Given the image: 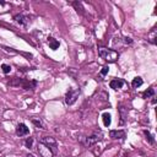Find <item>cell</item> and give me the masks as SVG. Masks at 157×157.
<instances>
[{
    "instance_id": "1",
    "label": "cell",
    "mask_w": 157,
    "mask_h": 157,
    "mask_svg": "<svg viewBox=\"0 0 157 157\" xmlns=\"http://www.w3.org/2000/svg\"><path fill=\"white\" fill-rule=\"evenodd\" d=\"M98 54L101 58H103L104 60L109 61V63H114L118 60L119 58V53L113 50V49H108V48H99L98 49Z\"/></svg>"
},
{
    "instance_id": "2",
    "label": "cell",
    "mask_w": 157,
    "mask_h": 157,
    "mask_svg": "<svg viewBox=\"0 0 157 157\" xmlns=\"http://www.w3.org/2000/svg\"><path fill=\"white\" fill-rule=\"evenodd\" d=\"M37 151H38V153H39L40 157H53L56 153V151L54 148H52L49 145H47V144H44L42 141L38 142Z\"/></svg>"
},
{
    "instance_id": "3",
    "label": "cell",
    "mask_w": 157,
    "mask_h": 157,
    "mask_svg": "<svg viewBox=\"0 0 157 157\" xmlns=\"http://www.w3.org/2000/svg\"><path fill=\"white\" fill-rule=\"evenodd\" d=\"M78 96H80V90L70 88V90L66 92V94H65V103H66L67 105H72V104L77 101Z\"/></svg>"
},
{
    "instance_id": "4",
    "label": "cell",
    "mask_w": 157,
    "mask_h": 157,
    "mask_svg": "<svg viewBox=\"0 0 157 157\" xmlns=\"http://www.w3.org/2000/svg\"><path fill=\"white\" fill-rule=\"evenodd\" d=\"M101 139H102V134H101V132H99V134H98V132H93L91 136L85 137V140L82 141V144H83L85 147H91V146L96 145Z\"/></svg>"
},
{
    "instance_id": "5",
    "label": "cell",
    "mask_w": 157,
    "mask_h": 157,
    "mask_svg": "<svg viewBox=\"0 0 157 157\" xmlns=\"http://www.w3.org/2000/svg\"><path fill=\"white\" fill-rule=\"evenodd\" d=\"M13 20H15L16 23H18V25H21V26H23V27H27V26L31 23V18H29L28 16L23 15V13L16 15V16L13 17Z\"/></svg>"
},
{
    "instance_id": "6",
    "label": "cell",
    "mask_w": 157,
    "mask_h": 157,
    "mask_svg": "<svg viewBox=\"0 0 157 157\" xmlns=\"http://www.w3.org/2000/svg\"><path fill=\"white\" fill-rule=\"evenodd\" d=\"M29 134V129L27 128L26 124L23 123H20L17 126H16V135L17 136H26Z\"/></svg>"
},
{
    "instance_id": "7",
    "label": "cell",
    "mask_w": 157,
    "mask_h": 157,
    "mask_svg": "<svg viewBox=\"0 0 157 157\" xmlns=\"http://www.w3.org/2000/svg\"><path fill=\"white\" fill-rule=\"evenodd\" d=\"M109 137L113 139V140H117V139H125V131L124 130H110L109 131Z\"/></svg>"
},
{
    "instance_id": "8",
    "label": "cell",
    "mask_w": 157,
    "mask_h": 157,
    "mask_svg": "<svg viewBox=\"0 0 157 157\" xmlns=\"http://www.w3.org/2000/svg\"><path fill=\"white\" fill-rule=\"evenodd\" d=\"M109 86H110V88H113V90H119V88H121V87L124 86V81H123L121 78H114V80L110 81Z\"/></svg>"
},
{
    "instance_id": "9",
    "label": "cell",
    "mask_w": 157,
    "mask_h": 157,
    "mask_svg": "<svg viewBox=\"0 0 157 157\" xmlns=\"http://www.w3.org/2000/svg\"><path fill=\"white\" fill-rule=\"evenodd\" d=\"M40 141H42V142H44V144H47V145H49L52 148H54V150L56 151V141H55V139H54V137L45 136V137L40 139Z\"/></svg>"
},
{
    "instance_id": "10",
    "label": "cell",
    "mask_w": 157,
    "mask_h": 157,
    "mask_svg": "<svg viewBox=\"0 0 157 157\" xmlns=\"http://www.w3.org/2000/svg\"><path fill=\"white\" fill-rule=\"evenodd\" d=\"M118 109H119L120 118H121V119H120V124L123 125V124L125 123V119H126V115H128V109H126V108H125V107H124L121 103L119 104V108H118Z\"/></svg>"
},
{
    "instance_id": "11",
    "label": "cell",
    "mask_w": 157,
    "mask_h": 157,
    "mask_svg": "<svg viewBox=\"0 0 157 157\" xmlns=\"http://www.w3.org/2000/svg\"><path fill=\"white\" fill-rule=\"evenodd\" d=\"M47 43H48L49 48H50V49H53V50H56V49L59 48V45H60L59 40H56V39H55V38H53V37H48Z\"/></svg>"
},
{
    "instance_id": "12",
    "label": "cell",
    "mask_w": 157,
    "mask_h": 157,
    "mask_svg": "<svg viewBox=\"0 0 157 157\" xmlns=\"http://www.w3.org/2000/svg\"><path fill=\"white\" fill-rule=\"evenodd\" d=\"M102 119H103V124L104 126H109L110 123H112V117L109 113H103L102 114Z\"/></svg>"
},
{
    "instance_id": "13",
    "label": "cell",
    "mask_w": 157,
    "mask_h": 157,
    "mask_svg": "<svg viewBox=\"0 0 157 157\" xmlns=\"http://www.w3.org/2000/svg\"><path fill=\"white\" fill-rule=\"evenodd\" d=\"M142 83H144V81H142L141 77H135V78L132 80V82H131V86H132L134 88H137V87H140Z\"/></svg>"
},
{
    "instance_id": "14",
    "label": "cell",
    "mask_w": 157,
    "mask_h": 157,
    "mask_svg": "<svg viewBox=\"0 0 157 157\" xmlns=\"http://www.w3.org/2000/svg\"><path fill=\"white\" fill-rule=\"evenodd\" d=\"M153 96H155V90H153V88H148V90L145 91L144 94H142L144 98H153Z\"/></svg>"
},
{
    "instance_id": "15",
    "label": "cell",
    "mask_w": 157,
    "mask_h": 157,
    "mask_svg": "<svg viewBox=\"0 0 157 157\" xmlns=\"http://www.w3.org/2000/svg\"><path fill=\"white\" fill-rule=\"evenodd\" d=\"M72 6L76 9V11H77V12L83 13V7H82L81 2H78V1H74V2H72Z\"/></svg>"
},
{
    "instance_id": "16",
    "label": "cell",
    "mask_w": 157,
    "mask_h": 157,
    "mask_svg": "<svg viewBox=\"0 0 157 157\" xmlns=\"http://www.w3.org/2000/svg\"><path fill=\"white\" fill-rule=\"evenodd\" d=\"M32 123L37 126V128H40V129H44V124L42 123L40 119H37V118H32Z\"/></svg>"
},
{
    "instance_id": "17",
    "label": "cell",
    "mask_w": 157,
    "mask_h": 157,
    "mask_svg": "<svg viewBox=\"0 0 157 157\" xmlns=\"http://www.w3.org/2000/svg\"><path fill=\"white\" fill-rule=\"evenodd\" d=\"M25 145L27 148H32L33 147V137H28L26 141H25Z\"/></svg>"
},
{
    "instance_id": "18",
    "label": "cell",
    "mask_w": 157,
    "mask_h": 157,
    "mask_svg": "<svg viewBox=\"0 0 157 157\" xmlns=\"http://www.w3.org/2000/svg\"><path fill=\"white\" fill-rule=\"evenodd\" d=\"M1 69H2V72L4 74H9L11 71V66L10 65H6V64H2L1 65Z\"/></svg>"
},
{
    "instance_id": "19",
    "label": "cell",
    "mask_w": 157,
    "mask_h": 157,
    "mask_svg": "<svg viewBox=\"0 0 157 157\" xmlns=\"http://www.w3.org/2000/svg\"><path fill=\"white\" fill-rule=\"evenodd\" d=\"M155 37H156V31H152V33H151V36H150V38H148V40H150L152 44H155V43H156Z\"/></svg>"
},
{
    "instance_id": "20",
    "label": "cell",
    "mask_w": 157,
    "mask_h": 157,
    "mask_svg": "<svg viewBox=\"0 0 157 157\" xmlns=\"http://www.w3.org/2000/svg\"><path fill=\"white\" fill-rule=\"evenodd\" d=\"M144 132H145V135H146V136H147V139H148V141H150V142H151V144H153V142H155V140H153V137H152V136H151V134H150V132H148V131H147V130H145V131H144Z\"/></svg>"
},
{
    "instance_id": "21",
    "label": "cell",
    "mask_w": 157,
    "mask_h": 157,
    "mask_svg": "<svg viewBox=\"0 0 157 157\" xmlns=\"http://www.w3.org/2000/svg\"><path fill=\"white\" fill-rule=\"evenodd\" d=\"M108 71H109V67H108V66H103V67H102V70H101V75H102V76H104V75H107V74H108Z\"/></svg>"
},
{
    "instance_id": "22",
    "label": "cell",
    "mask_w": 157,
    "mask_h": 157,
    "mask_svg": "<svg viewBox=\"0 0 157 157\" xmlns=\"http://www.w3.org/2000/svg\"><path fill=\"white\" fill-rule=\"evenodd\" d=\"M26 157H34V156H33V155H31V153H28V155H27Z\"/></svg>"
}]
</instances>
